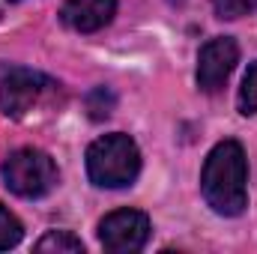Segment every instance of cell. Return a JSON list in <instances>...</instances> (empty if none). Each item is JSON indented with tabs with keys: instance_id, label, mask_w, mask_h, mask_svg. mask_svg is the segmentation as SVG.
Returning a JSON list of instances; mask_svg holds the SVG:
<instances>
[{
	"instance_id": "cell-7",
	"label": "cell",
	"mask_w": 257,
	"mask_h": 254,
	"mask_svg": "<svg viewBox=\"0 0 257 254\" xmlns=\"http://www.w3.org/2000/svg\"><path fill=\"white\" fill-rule=\"evenodd\" d=\"M117 12V0H63L60 18L75 33H96L111 24Z\"/></svg>"
},
{
	"instance_id": "cell-9",
	"label": "cell",
	"mask_w": 257,
	"mask_h": 254,
	"mask_svg": "<svg viewBox=\"0 0 257 254\" xmlns=\"http://www.w3.org/2000/svg\"><path fill=\"white\" fill-rule=\"evenodd\" d=\"M21 236H24V227H21V221L0 203V251H9V248H15L18 242H21Z\"/></svg>"
},
{
	"instance_id": "cell-4",
	"label": "cell",
	"mask_w": 257,
	"mask_h": 254,
	"mask_svg": "<svg viewBox=\"0 0 257 254\" xmlns=\"http://www.w3.org/2000/svg\"><path fill=\"white\" fill-rule=\"evenodd\" d=\"M48 87H54V84L42 72L0 63V114L21 120L27 111H33V105L45 96Z\"/></svg>"
},
{
	"instance_id": "cell-8",
	"label": "cell",
	"mask_w": 257,
	"mask_h": 254,
	"mask_svg": "<svg viewBox=\"0 0 257 254\" xmlns=\"http://www.w3.org/2000/svg\"><path fill=\"white\" fill-rule=\"evenodd\" d=\"M33 248L42 251V254H48V251H54V254H84V242H81L78 236H72L69 230H48Z\"/></svg>"
},
{
	"instance_id": "cell-5",
	"label": "cell",
	"mask_w": 257,
	"mask_h": 254,
	"mask_svg": "<svg viewBox=\"0 0 257 254\" xmlns=\"http://www.w3.org/2000/svg\"><path fill=\"white\" fill-rule=\"evenodd\" d=\"M150 218L138 209H117L99 221V242L111 254H135L150 239Z\"/></svg>"
},
{
	"instance_id": "cell-2",
	"label": "cell",
	"mask_w": 257,
	"mask_h": 254,
	"mask_svg": "<svg viewBox=\"0 0 257 254\" xmlns=\"http://www.w3.org/2000/svg\"><path fill=\"white\" fill-rule=\"evenodd\" d=\"M141 174V150L128 135H105L87 150V177L99 189H126Z\"/></svg>"
},
{
	"instance_id": "cell-6",
	"label": "cell",
	"mask_w": 257,
	"mask_h": 254,
	"mask_svg": "<svg viewBox=\"0 0 257 254\" xmlns=\"http://www.w3.org/2000/svg\"><path fill=\"white\" fill-rule=\"evenodd\" d=\"M239 63V45L230 36L209 39L197 54V87L203 93H215L227 84L230 72Z\"/></svg>"
},
{
	"instance_id": "cell-3",
	"label": "cell",
	"mask_w": 257,
	"mask_h": 254,
	"mask_svg": "<svg viewBox=\"0 0 257 254\" xmlns=\"http://www.w3.org/2000/svg\"><path fill=\"white\" fill-rule=\"evenodd\" d=\"M3 183L6 189L18 197H27V200H36V197H45L48 191L57 186V165L48 153L36 150V147H21L15 153L6 156L3 168Z\"/></svg>"
},
{
	"instance_id": "cell-11",
	"label": "cell",
	"mask_w": 257,
	"mask_h": 254,
	"mask_svg": "<svg viewBox=\"0 0 257 254\" xmlns=\"http://www.w3.org/2000/svg\"><path fill=\"white\" fill-rule=\"evenodd\" d=\"M239 111L242 114H257V63L248 66L242 87H239Z\"/></svg>"
},
{
	"instance_id": "cell-10",
	"label": "cell",
	"mask_w": 257,
	"mask_h": 254,
	"mask_svg": "<svg viewBox=\"0 0 257 254\" xmlns=\"http://www.w3.org/2000/svg\"><path fill=\"white\" fill-rule=\"evenodd\" d=\"M114 105H117V99H114V93H111L108 87H96V90L87 96V111H90L93 120H105V117H111Z\"/></svg>"
},
{
	"instance_id": "cell-1",
	"label": "cell",
	"mask_w": 257,
	"mask_h": 254,
	"mask_svg": "<svg viewBox=\"0 0 257 254\" xmlns=\"http://www.w3.org/2000/svg\"><path fill=\"white\" fill-rule=\"evenodd\" d=\"M203 200L212 206V212L236 218L248 206V162L239 141H221L212 147V153L203 162L200 174Z\"/></svg>"
},
{
	"instance_id": "cell-12",
	"label": "cell",
	"mask_w": 257,
	"mask_h": 254,
	"mask_svg": "<svg viewBox=\"0 0 257 254\" xmlns=\"http://www.w3.org/2000/svg\"><path fill=\"white\" fill-rule=\"evenodd\" d=\"M212 9L218 18H242L257 9V0H212Z\"/></svg>"
}]
</instances>
